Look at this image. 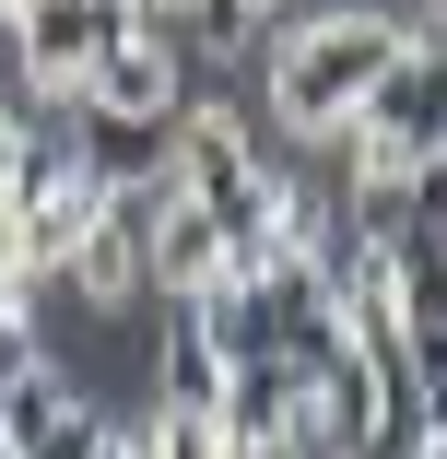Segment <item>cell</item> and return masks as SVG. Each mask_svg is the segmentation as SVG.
Returning <instances> with one entry per match:
<instances>
[{
	"label": "cell",
	"mask_w": 447,
	"mask_h": 459,
	"mask_svg": "<svg viewBox=\"0 0 447 459\" xmlns=\"http://www.w3.org/2000/svg\"><path fill=\"white\" fill-rule=\"evenodd\" d=\"M400 59H412V24L365 13V0H330V13L271 24V118H283V142H330L341 153V130L365 118V95Z\"/></svg>",
	"instance_id": "obj_1"
},
{
	"label": "cell",
	"mask_w": 447,
	"mask_h": 459,
	"mask_svg": "<svg viewBox=\"0 0 447 459\" xmlns=\"http://www.w3.org/2000/svg\"><path fill=\"white\" fill-rule=\"evenodd\" d=\"M447 153V36H412V59L365 95V118L341 130V177H412Z\"/></svg>",
	"instance_id": "obj_2"
},
{
	"label": "cell",
	"mask_w": 447,
	"mask_h": 459,
	"mask_svg": "<svg viewBox=\"0 0 447 459\" xmlns=\"http://www.w3.org/2000/svg\"><path fill=\"white\" fill-rule=\"evenodd\" d=\"M153 13H142V0H47V13H24L13 24V71H24V95L36 107H82V95H95V71L142 36Z\"/></svg>",
	"instance_id": "obj_3"
},
{
	"label": "cell",
	"mask_w": 447,
	"mask_h": 459,
	"mask_svg": "<svg viewBox=\"0 0 447 459\" xmlns=\"http://www.w3.org/2000/svg\"><path fill=\"white\" fill-rule=\"evenodd\" d=\"M201 95H189V36L176 24H142L107 71H95V95H82L71 118H142V130H176Z\"/></svg>",
	"instance_id": "obj_4"
},
{
	"label": "cell",
	"mask_w": 447,
	"mask_h": 459,
	"mask_svg": "<svg viewBox=\"0 0 447 459\" xmlns=\"http://www.w3.org/2000/svg\"><path fill=\"white\" fill-rule=\"evenodd\" d=\"M142 236H153V295H165V307L212 295L224 271H236L224 212H212V201H189V189H142Z\"/></svg>",
	"instance_id": "obj_5"
},
{
	"label": "cell",
	"mask_w": 447,
	"mask_h": 459,
	"mask_svg": "<svg viewBox=\"0 0 447 459\" xmlns=\"http://www.w3.org/2000/svg\"><path fill=\"white\" fill-rule=\"evenodd\" d=\"M259 177H271V153H259L247 142V118L236 107H189V118H176V177H165V189H189V201H212V212H236L247 189H259Z\"/></svg>",
	"instance_id": "obj_6"
},
{
	"label": "cell",
	"mask_w": 447,
	"mask_h": 459,
	"mask_svg": "<svg viewBox=\"0 0 447 459\" xmlns=\"http://www.w3.org/2000/svg\"><path fill=\"white\" fill-rule=\"evenodd\" d=\"M107 224H118V189H107L95 165H82L71 189L24 201V283H71V271H82V247H95Z\"/></svg>",
	"instance_id": "obj_7"
},
{
	"label": "cell",
	"mask_w": 447,
	"mask_h": 459,
	"mask_svg": "<svg viewBox=\"0 0 447 459\" xmlns=\"http://www.w3.org/2000/svg\"><path fill=\"white\" fill-rule=\"evenodd\" d=\"M153 401H165V412H212V424H224V401H236V353L201 330V307H165V342H153Z\"/></svg>",
	"instance_id": "obj_8"
},
{
	"label": "cell",
	"mask_w": 447,
	"mask_h": 459,
	"mask_svg": "<svg viewBox=\"0 0 447 459\" xmlns=\"http://www.w3.org/2000/svg\"><path fill=\"white\" fill-rule=\"evenodd\" d=\"M377 412H389V377H377L365 353H341L330 377H306V447H318V459H365Z\"/></svg>",
	"instance_id": "obj_9"
},
{
	"label": "cell",
	"mask_w": 447,
	"mask_h": 459,
	"mask_svg": "<svg viewBox=\"0 0 447 459\" xmlns=\"http://www.w3.org/2000/svg\"><path fill=\"white\" fill-rule=\"evenodd\" d=\"M71 295L95 307V318H118V307H142V295H153V236H142V201H118V224H107L95 247H82Z\"/></svg>",
	"instance_id": "obj_10"
},
{
	"label": "cell",
	"mask_w": 447,
	"mask_h": 459,
	"mask_svg": "<svg viewBox=\"0 0 447 459\" xmlns=\"http://www.w3.org/2000/svg\"><path fill=\"white\" fill-rule=\"evenodd\" d=\"M71 412H82V389L59 377V365H24V377H0V436H13L24 459H36V447L71 424Z\"/></svg>",
	"instance_id": "obj_11"
},
{
	"label": "cell",
	"mask_w": 447,
	"mask_h": 459,
	"mask_svg": "<svg viewBox=\"0 0 447 459\" xmlns=\"http://www.w3.org/2000/svg\"><path fill=\"white\" fill-rule=\"evenodd\" d=\"M176 36H189V59H236V48L271 36V13H259V0H189V13H176Z\"/></svg>",
	"instance_id": "obj_12"
},
{
	"label": "cell",
	"mask_w": 447,
	"mask_h": 459,
	"mask_svg": "<svg viewBox=\"0 0 447 459\" xmlns=\"http://www.w3.org/2000/svg\"><path fill=\"white\" fill-rule=\"evenodd\" d=\"M24 365H47V342H36V283H0V377H24Z\"/></svg>",
	"instance_id": "obj_13"
},
{
	"label": "cell",
	"mask_w": 447,
	"mask_h": 459,
	"mask_svg": "<svg viewBox=\"0 0 447 459\" xmlns=\"http://www.w3.org/2000/svg\"><path fill=\"white\" fill-rule=\"evenodd\" d=\"M412 318H424V330H447V236H424V247H412Z\"/></svg>",
	"instance_id": "obj_14"
},
{
	"label": "cell",
	"mask_w": 447,
	"mask_h": 459,
	"mask_svg": "<svg viewBox=\"0 0 447 459\" xmlns=\"http://www.w3.org/2000/svg\"><path fill=\"white\" fill-rule=\"evenodd\" d=\"M0 283H24V201L0 189Z\"/></svg>",
	"instance_id": "obj_15"
},
{
	"label": "cell",
	"mask_w": 447,
	"mask_h": 459,
	"mask_svg": "<svg viewBox=\"0 0 447 459\" xmlns=\"http://www.w3.org/2000/svg\"><path fill=\"white\" fill-rule=\"evenodd\" d=\"M13 118H36V107H13V71H0V165H13Z\"/></svg>",
	"instance_id": "obj_16"
},
{
	"label": "cell",
	"mask_w": 447,
	"mask_h": 459,
	"mask_svg": "<svg viewBox=\"0 0 447 459\" xmlns=\"http://www.w3.org/2000/svg\"><path fill=\"white\" fill-rule=\"evenodd\" d=\"M95 459H142V436H130V424H107V447H95Z\"/></svg>",
	"instance_id": "obj_17"
},
{
	"label": "cell",
	"mask_w": 447,
	"mask_h": 459,
	"mask_svg": "<svg viewBox=\"0 0 447 459\" xmlns=\"http://www.w3.org/2000/svg\"><path fill=\"white\" fill-rule=\"evenodd\" d=\"M24 13H47V0H0V24H24Z\"/></svg>",
	"instance_id": "obj_18"
},
{
	"label": "cell",
	"mask_w": 447,
	"mask_h": 459,
	"mask_svg": "<svg viewBox=\"0 0 447 459\" xmlns=\"http://www.w3.org/2000/svg\"><path fill=\"white\" fill-rule=\"evenodd\" d=\"M142 13H153V24H176V13H189V0H142Z\"/></svg>",
	"instance_id": "obj_19"
},
{
	"label": "cell",
	"mask_w": 447,
	"mask_h": 459,
	"mask_svg": "<svg viewBox=\"0 0 447 459\" xmlns=\"http://www.w3.org/2000/svg\"><path fill=\"white\" fill-rule=\"evenodd\" d=\"M259 13H271V24H283V0H259Z\"/></svg>",
	"instance_id": "obj_20"
}]
</instances>
